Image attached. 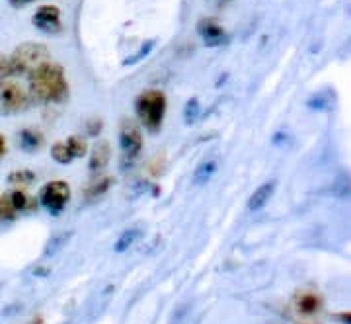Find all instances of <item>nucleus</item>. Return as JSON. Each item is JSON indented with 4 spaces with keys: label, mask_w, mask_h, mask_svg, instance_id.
<instances>
[{
    "label": "nucleus",
    "mask_w": 351,
    "mask_h": 324,
    "mask_svg": "<svg viewBox=\"0 0 351 324\" xmlns=\"http://www.w3.org/2000/svg\"><path fill=\"white\" fill-rule=\"evenodd\" d=\"M138 238H141V229H129L125 233H121V237L115 242V252H119V254L125 252L137 242Z\"/></svg>",
    "instance_id": "obj_15"
},
{
    "label": "nucleus",
    "mask_w": 351,
    "mask_h": 324,
    "mask_svg": "<svg viewBox=\"0 0 351 324\" xmlns=\"http://www.w3.org/2000/svg\"><path fill=\"white\" fill-rule=\"evenodd\" d=\"M152 45H154V41H149V43H145V45H143V47H141V49H138L137 53L133 55V57L125 59V65H135V62H138L141 59H145V57H147V55H149V53L152 51Z\"/></svg>",
    "instance_id": "obj_22"
},
{
    "label": "nucleus",
    "mask_w": 351,
    "mask_h": 324,
    "mask_svg": "<svg viewBox=\"0 0 351 324\" xmlns=\"http://www.w3.org/2000/svg\"><path fill=\"white\" fill-rule=\"evenodd\" d=\"M197 34H199V38L205 41L207 47H217V45H221L226 39L225 27L219 24L217 20H213V18L201 20L199 24H197Z\"/></svg>",
    "instance_id": "obj_9"
},
{
    "label": "nucleus",
    "mask_w": 351,
    "mask_h": 324,
    "mask_svg": "<svg viewBox=\"0 0 351 324\" xmlns=\"http://www.w3.org/2000/svg\"><path fill=\"white\" fill-rule=\"evenodd\" d=\"M119 147L123 152V159L129 162L137 161V157L141 154L143 149V135L141 129L133 121H123L121 129H119Z\"/></svg>",
    "instance_id": "obj_7"
},
{
    "label": "nucleus",
    "mask_w": 351,
    "mask_h": 324,
    "mask_svg": "<svg viewBox=\"0 0 351 324\" xmlns=\"http://www.w3.org/2000/svg\"><path fill=\"white\" fill-rule=\"evenodd\" d=\"M289 319L295 324H322L324 323V299L314 289L297 291L287 305Z\"/></svg>",
    "instance_id": "obj_2"
},
{
    "label": "nucleus",
    "mask_w": 351,
    "mask_h": 324,
    "mask_svg": "<svg viewBox=\"0 0 351 324\" xmlns=\"http://www.w3.org/2000/svg\"><path fill=\"white\" fill-rule=\"evenodd\" d=\"M110 184H112V180H110V178H104L100 184L92 186V187H94V189L90 192V196H100V194H104V192H108V187H110Z\"/></svg>",
    "instance_id": "obj_23"
},
{
    "label": "nucleus",
    "mask_w": 351,
    "mask_h": 324,
    "mask_svg": "<svg viewBox=\"0 0 351 324\" xmlns=\"http://www.w3.org/2000/svg\"><path fill=\"white\" fill-rule=\"evenodd\" d=\"M18 139H20V147L25 152H36V150L43 147V135L39 133L38 129H22Z\"/></svg>",
    "instance_id": "obj_12"
},
{
    "label": "nucleus",
    "mask_w": 351,
    "mask_h": 324,
    "mask_svg": "<svg viewBox=\"0 0 351 324\" xmlns=\"http://www.w3.org/2000/svg\"><path fill=\"white\" fill-rule=\"evenodd\" d=\"M215 172H217V162L215 161L201 162L199 166H197V170L193 172V184H197V186L207 184V182L213 178Z\"/></svg>",
    "instance_id": "obj_14"
},
{
    "label": "nucleus",
    "mask_w": 351,
    "mask_h": 324,
    "mask_svg": "<svg viewBox=\"0 0 351 324\" xmlns=\"http://www.w3.org/2000/svg\"><path fill=\"white\" fill-rule=\"evenodd\" d=\"M12 6H27V4H32V2H36V0H8Z\"/></svg>",
    "instance_id": "obj_25"
},
{
    "label": "nucleus",
    "mask_w": 351,
    "mask_h": 324,
    "mask_svg": "<svg viewBox=\"0 0 351 324\" xmlns=\"http://www.w3.org/2000/svg\"><path fill=\"white\" fill-rule=\"evenodd\" d=\"M16 217H18V211L14 209L10 194H4V196L0 198V219H4V221H14Z\"/></svg>",
    "instance_id": "obj_18"
},
{
    "label": "nucleus",
    "mask_w": 351,
    "mask_h": 324,
    "mask_svg": "<svg viewBox=\"0 0 351 324\" xmlns=\"http://www.w3.org/2000/svg\"><path fill=\"white\" fill-rule=\"evenodd\" d=\"M201 115V106L199 100L197 98H191V100L186 104V110H184V119H186V124L193 125L197 119H199Z\"/></svg>",
    "instance_id": "obj_20"
},
{
    "label": "nucleus",
    "mask_w": 351,
    "mask_h": 324,
    "mask_svg": "<svg viewBox=\"0 0 351 324\" xmlns=\"http://www.w3.org/2000/svg\"><path fill=\"white\" fill-rule=\"evenodd\" d=\"M276 186L277 184L274 180H271V182H263L262 186L258 187V189L250 196V200H248V209H250V211L262 209L263 205L271 200V196H274V192H276Z\"/></svg>",
    "instance_id": "obj_11"
},
{
    "label": "nucleus",
    "mask_w": 351,
    "mask_h": 324,
    "mask_svg": "<svg viewBox=\"0 0 351 324\" xmlns=\"http://www.w3.org/2000/svg\"><path fill=\"white\" fill-rule=\"evenodd\" d=\"M69 238H71V233H59V235L51 237V240L47 242V248H45V254L49 256V254L59 252V250L63 248L64 244L69 242Z\"/></svg>",
    "instance_id": "obj_21"
},
{
    "label": "nucleus",
    "mask_w": 351,
    "mask_h": 324,
    "mask_svg": "<svg viewBox=\"0 0 351 324\" xmlns=\"http://www.w3.org/2000/svg\"><path fill=\"white\" fill-rule=\"evenodd\" d=\"M6 154V137L4 135H0V159Z\"/></svg>",
    "instance_id": "obj_26"
},
{
    "label": "nucleus",
    "mask_w": 351,
    "mask_h": 324,
    "mask_svg": "<svg viewBox=\"0 0 351 324\" xmlns=\"http://www.w3.org/2000/svg\"><path fill=\"white\" fill-rule=\"evenodd\" d=\"M29 108V94L16 80L0 78V113L14 115Z\"/></svg>",
    "instance_id": "obj_5"
},
{
    "label": "nucleus",
    "mask_w": 351,
    "mask_h": 324,
    "mask_svg": "<svg viewBox=\"0 0 351 324\" xmlns=\"http://www.w3.org/2000/svg\"><path fill=\"white\" fill-rule=\"evenodd\" d=\"M29 94L34 100L41 104L64 100L69 94V84L63 67L51 61L41 65L36 73L29 75Z\"/></svg>",
    "instance_id": "obj_1"
},
{
    "label": "nucleus",
    "mask_w": 351,
    "mask_h": 324,
    "mask_svg": "<svg viewBox=\"0 0 351 324\" xmlns=\"http://www.w3.org/2000/svg\"><path fill=\"white\" fill-rule=\"evenodd\" d=\"M71 200V186L63 180H55L41 187L39 192V203L51 213V215H59L66 207V203Z\"/></svg>",
    "instance_id": "obj_6"
},
{
    "label": "nucleus",
    "mask_w": 351,
    "mask_h": 324,
    "mask_svg": "<svg viewBox=\"0 0 351 324\" xmlns=\"http://www.w3.org/2000/svg\"><path fill=\"white\" fill-rule=\"evenodd\" d=\"M51 157L59 162V164H69V162L75 161L73 154H71V150L66 147V143H55L53 149H51Z\"/></svg>",
    "instance_id": "obj_17"
},
{
    "label": "nucleus",
    "mask_w": 351,
    "mask_h": 324,
    "mask_svg": "<svg viewBox=\"0 0 351 324\" xmlns=\"http://www.w3.org/2000/svg\"><path fill=\"white\" fill-rule=\"evenodd\" d=\"M112 157V149H110V143L108 141H98L92 149V157H90V170L94 172H100L108 166Z\"/></svg>",
    "instance_id": "obj_10"
},
{
    "label": "nucleus",
    "mask_w": 351,
    "mask_h": 324,
    "mask_svg": "<svg viewBox=\"0 0 351 324\" xmlns=\"http://www.w3.org/2000/svg\"><path fill=\"white\" fill-rule=\"evenodd\" d=\"M10 200H12L14 209L18 213H32L38 207L36 200L32 196H27L24 189H14V192H10Z\"/></svg>",
    "instance_id": "obj_13"
},
{
    "label": "nucleus",
    "mask_w": 351,
    "mask_h": 324,
    "mask_svg": "<svg viewBox=\"0 0 351 324\" xmlns=\"http://www.w3.org/2000/svg\"><path fill=\"white\" fill-rule=\"evenodd\" d=\"M135 110H137L138 121L143 127L151 133L160 131L164 121V113H166V96L160 90H145L138 94L135 102Z\"/></svg>",
    "instance_id": "obj_3"
},
{
    "label": "nucleus",
    "mask_w": 351,
    "mask_h": 324,
    "mask_svg": "<svg viewBox=\"0 0 351 324\" xmlns=\"http://www.w3.org/2000/svg\"><path fill=\"white\" fill-rule=\"evenodd\" d=\"M32 24L36 25L39 32H43V34H59L63 30L61 10L55 4H43L34 14Z\"/></svg>",
    "instance_id": "obj_8"
},
{
    "label": "nucleus",
    "mask_w": 351,
    "mask_h": 324,
    "mask_svg": "<svg viewBox=\"0 0 351 324\" xmlns=\"http://www.w3.org/2000/svg\"><path fill=\"white\" fill-rule=\"evenodd\" d=\"M14 75H32L36 73L41 65L51 61L49 51L41 43H24L18 45L14 53L8 57Z\"/></svg>",
    "instance_id": "obj_4"
},
{
    "label": "nucleus",
    "mask_w": 351,
    "mask_h": 324,
    "mask_svg": "<svg viewBox=\"0 0 351 324\" xmlns=\"http://www.w3.org/2000/svg\"><path fill=\"white\" fill-rule=\"evenodd\" d=\"M34 180H36V174H34L32 170H16V172H12V174L8 176V182L20 187L29 186Z\"/></svg>",
    "instance_id": "obj_19"
},
{
    "label": "nucleus",
    "mask_w": 351,
    "mask_h": 324,
    "mask_svg": "<svg viewBox=\"0 0 351 324\" xmlns=\"http://www.w3.org/2000/svg\"><path fill=\"white\" fill-rule=\"evenodd\" d=\"M66 147L71 150L73 159H80L88 152V143L84 137H78V135H73V137L66 141Z\"/></svg>",
    "instance_id": "obj_16"
},
{
    "label": "nucleus",
    "mask_w": 351,
    "mask_h": 324,
    "mask_svg": "<svg viewBox=\"0 0 351 324\" xmlns=\"http://www.w3.org/2000/svg\"><path fill=\"white\" fill-rule=\"evenodd\" d=\"M100 131H101V121H100V119H98V121H92V124L88 125V133H90V135H94V137H96V135H98Z\"/></svg>",
    "instance_id": "obj_24"
}]
</instances>
